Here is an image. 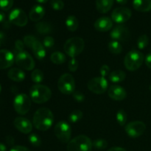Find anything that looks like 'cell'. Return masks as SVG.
Returning a JSON list of instances; mask_svg holds the SVG:
<instances>
[{"instance_id":"cell-4","label":"cell","mask_w":151,"mask_h":151,"mask_svg":"<svg viewBox=\"0 0 151 151\" xmlns=\"http://www.w3.org/2000/svg\"><path fill=\"white\" fill-rule=\"evenodd\" d=\"M93 142L89 137L79 135L71 139L67 144V151H91Z\"/></svg>"},{"instance_id":"cell-6","label":"cell","mask_w":151,"mask_h":151,"mask_svg":"<svg viewBox=\"0 0 151 151\" xmlns=\"http://www.w3.org/2000/svg\"><path fill=\"white\" fill-rule=\"evenodd\" d=\"M23 41L26 47L31 49L35 57L38 60H43L46 57L45 47L35 37L31 35H25Z\"/></svg>"},{"instance_id":"cell-52","label":"cell","mask_w":151,"mask_h":151,"mask_svg":"<svg viewBox=\"0 0 151 151\" xmlns=\"http://www.w3.org/2000/svg\"><path fill=\"white\" fill-rule=\"evenodd\" d=\"M149 88H150V90L151 91V85L150 86V87H149Z\"/></svg>"},{"instance_id":"cell-9","label":"cell","mask_w":151,"mask_h":151,"mask_svg":"<svg viewBox=\"0 0 151 151\" xmlns=\"http://www.w3.org/2000/svg\"><path fill=\"white\" fill-rule=\"evenodd\" d=\"M54 133L58 139L63 143H69L72 136L71 126L67 122L60 121L54 128Z\"/></svg>"},{"instance_id":"cell-17","label":"cell","mask_w":151,"mask_h":151,"mask_svg":"<svg viewBox=\"0 0 151 151\" xmlns=\"http://www.w3.org/2000/svg\"><path fill=\"white\" fill-rule=\"evenodd\" d=\"M15 61V56L13 52L7 50H0V69H5L10 67Z\"/></svg>"},{"instance_id":"cell-13","label":"cell","mask_w":151,"mask_h":151,"mask_svg":"<svg viewBox=\"0 0 151 151\" xmlns=\"http://www.w3.org/2000/svg\"><path fill=\"white\" fill-rule=\"evenodd\" d=\"M9 20L18 27H24L28 22V17L26 13L20 8H16L9 14Z\"/></svg>"},{"instance_id":"cell-49","label":"cell","mask_w":151,"mask_h":151,"mask_svg":"<svg viewBox=\"0 0 151 151\" xmlns=\"http://www.w3.org/2000/svg\"><path fill=\"white\" fill-rule=\"evenodd\" d=\"M35 1H36L37 2H38V3H41V4H44V3L47 2L48 0H35Z\"/></svg>"},{"instance_id":"cell-27","label":"cell","mask_w":151,"mask_h":151,"mask_svg":"<svg viewBox=\"0 0 151 151\" xmlns=\"http://www.w3.org/2000/svg\"><path fill=\"white\" fill-rule=\"evenodd\" d=\"M50 60L56 65L63 64L66 60V57L61 52H55L50 56Z\"/></svg>"},{"instance_id":"cell-41","label":"cell","mask_w":151,"mask_h":151,"mask_svg":"<svg viewBox=\"0 0 151 151\" xmlns=\"http://www.w3.org/2000/svg\"><path fill=\"white\" fill-rule=\"evenodd\" d=\"M24 43L21 40H16L15 42V51L16 52H20L24 51Z\"/></svg>"},{"instance_id":"cell-40","label":"cell","mask_w":151,"mask_h":151,"mask_svg":"<svg viewBox=\"0 0 151 151\" xmlns=\"http://www.w3.org/2000/svg\"><path fill=\"white\" fill-rule=\"evenodd\" d=\"M109 72H110V67L108 65L104 64L101 66V68L100 69V73L101 77L106 78V76L109 75V74H110Z\"/></svg>"},{"instance_id":"cell-15","label":"cell","mask_w":151,"mask_h":151,"mask_svg":"<svg viewBox=\"0 0 151 151\" xmlns=\"http://www.w3.org/2000/svg\"><path fill=\"white\" fill-rule=\"evenodd\" d=\"M110 36L114 41L122 42L127 41L129 38L130 32L128 28L124 25H118L111 31Z\"/></svg>"},{"instance_id":"cell-12","label":"cell","mask_w":151,"mask_h":151,"mask_svg":"<svg viewBox=\"0 0 151 151\" xmlns=\"http://www.w3.org/2000/svg\"><path fill=\"white\" fill-rule=\"evenodd\" d=\"M146 129L145 124L141 121H134L127 124L125 127L126 134L132 138H137L142 135Z\"/></svg>"},{"instance_id":"cell-34","label":"cell","mask_w":151,"mask_h":151,"mask_svg":"<svg viewBox=\"0 0 151 151\" xmlns=\"http://www.w3.org/2000/svg\"><path fill=\"white\" fill-rule=\"evenodd\" d=\"M93 147L98 150H103L108 147V142L103 139H97L93 142Z\"/></svg>"},{"instance_id":"cell-51","label":"cell","mask_w":151,"mask_h":151,"mask_svg":"<svg viewBox=\"0 0 151 151\" xmlns=\"http://www.w3.org/2000/svg\"><path fill=\"white\" fill-rule=\"evenodd\" d=\"M1 44H2V42H1V41H0V47H1Z\"/></svg>"},{"instance_id":"cell-24","label":"cell","mask_w":151,"mask_h":151,"mask_svg":"<svg viewBox=\"0 0 151 151\" xmlns=\"http://www.w3.org/2000/svg\"><path fill=\"white\" fill-rule=\"evenodd\" d=\"M109 80L114 83H119L122 82L126 78V74L122 70H114L109 75Z\"/></svg>"},{"instance_id":"cell-23","label":"cell","mask_w":151,"mask_h":151,"mask_svg":"<svg viewBox=\"0 0 151 151\" xmlns=\"http://www.w3.org/2000/svg\"><path fill=\"white\" fill-rule=\"evenodd\" d=\"M114 0H96V7L100 13H106L111 9Z\"/></svg>"},{"instance_id":"cell-19","label":"cell","mask_w":151,"mask_h":151,"mask_svg":"<svg viewBox=\"0 0 151 151\" xmlns=\"http://www.w3.org/2000/svg\"><path fill=\"white\" fill-rule=\"evenodd\" d=\"M113 26V22L112 19L107 16H103L99 18L94 22V27L96 30L99 32H107L111 29Z\"/></svg>"},{"instance_id":"cell-20","label":"cell","mask_w":151,"mask_h":151,"mask_svg":"<svg viewBox=\"0 0 151 151\" xmlns=\"http://www.w3.org/2000/svg\"><path fill=\"white\" fill-rule=\"evenodd\" d=\"M45 15V9L43 6L36 4L31 8L29 13V18L32 22H38Z\"/></svg>"},{"instance_id":"cell-21","label":"cell","mask_w":151,"mask_h":151,"mask_svg":"<svg viewBox=\"0 0 151 151\" xmlns=\"http://www.w3.org/2000/svg\"><path fill=\"white\" fill-rule=\"evenodd\" d=\"M133 7L139 12H149L151 10V0H133Z\"/></svg>"},{"instance_id":"cell-1","label":"cell","mask_w":151,"mask_h":151,"mask_svg":"<svg viewBox=\"0 0 151 151\" xmlns=\"http://www.w3.org/2000/svg\"><path fill=\"white\" fill-rule=\"evenodd\" d=\"M54 121V115L48 108H40L34 114L32 124L37 130L46 131L52 127Z\"/></svg>"},{"instance_id":"cell-26","label":"cell","mask_w":151,"mask_h":151,"mask_svg":"<svg viewBox=\"0 0 151 151\" xmlns=\"http://www.w3.org/2000/svg\"><path fill=\"white\" fill-rule=\"evenodd\" d=\"M66 26L68 30L70 32H75L78 29L79 22L75 16H69L66 19Z\"/></svg>"},{"instance_id":"cell-30","label":"cell","mask_w":151,"mask_h":151,"mask_svg":"<svg viewBox=\"0 0 151 151\" xmlns=\"http://www.w3.org/2000/svg\"><path fill=\"white\" fill-rule=\"evenodd\" d=\"M116 119L118 124L120 126H123V125H125V123L127 122V119H128L127 114L125 113V111L122 110V109H120V110H119L116 112Z\"/></svg>"},{"instance_id":"cell-5","label":"cell","mask_w":151,"mask_h":151,"mask_svg":"<svg viewBox=\"0 0 151 151\" xmlns=\"http://www.w3.org/2000/svg\"><path fill=\"white\" fill-rule=\"evenodd\" d=\"M145 58L142 52L137 50H132L127 53L124 58V64L128 71L134 72L141 67Z\"/></svg>"},{"instance_id":"cell-22","label":"cell","mask_w":151,"mask_h":151,"mask_svg":"<svg viewBox=\"0 0 151 151\" xmlns=\"http://www.w3.org/2000/svg\"><path fill=\"white\" fill-rule=\"evenodd\" d=\"M7 77L15 82H22L25 79V73L22 69L13 68L8 71Z\"/></svg>"},{"instance_id":"cell-50","label":"cell","mask_w":151,"mask_h":151,"mask_svg":"<svg viewBox=\"0 0 151 151\" xmlns=\"http://www.w3.org/2000/svg\"><path fill=\"white\" fill-rule=\"evenodd\" d=\"M1 85H0V93H1Z\"/></svg>"},{"instance_id":"cell-28","label":"cell","mask_w":151,"mask_h":151,"mask_svg":"<svg viewBox=\"0 0 151 151\" xmlns=\"http://www.w3.org/2000/svg\"><path fill=\"white\" fill-rule=\"evenodd\" d=\"M109 50L111 53L115 55L120 54L122 52V46L117 41H111L109 44Z\"/></svg>"},{"instance_id":"cell-29","label":"cell","mask_w":151,"mask_h":151,"mask_svg":"<svg viewBox=\"0 0 151 151\" xmlns=\"http://www.w3.org/2000/svg\"><path fill=\"white\" fill-rule=\"evenodd\" d=\"M44 73L40 69H34L31 74V79L35 84H41V83L44 81Z\"/></svg>"},{"instance_id":"cell-35","label":"cell","mask_w":151,"mask_h":151,"mask_svg":"<svg viewBox=\"0 0 151 151\" xmlns=\"http://www.w3.org/2000/svg\"><path fill=\"white\" fill-rule=\"evenodd\" d=\"M13 4V0H0V9L4 11L10 10Z\"/></svg>"},{"instance_id":"cell-38","label":"cell","mask_w":151,"mask_h":151,"mask_svg":"<svg viewBox=\"0 0 151 151\" xmlns=\"http://www.w3.org/2000/svg\"><path fill=\"white\" fill-rule=\"evenodd\" d=\"M78 61L75 58H71L69 62V64H68V68H69V70L70 72H76L78 69Z\"/></svg>"},{"instance_id":"cell-47","label":"cell","mask_w":151,"mask_h":151,"mask_svg":"<svg viewBox=\"0 0 151 151\" xmlns=\"http://www.w3.org/2000/svg\"><path fill=\"white\" fill-rule=\"evenodd\" d=\"M0 151H7V147L2 143H0Z\"/></svg>"},{"instance_id":"cell-32","label":"cell","mask_w":151,"mask_h":151,"mask_svg":"<svg viewBox=\"0 0 151 151\" xmlns=\"http://www.w3.org/2000/svg\"><path fill=\"white\" fill-rule=\"evenodd\" d=\"M148 37L147 35H142L137 40V47L139 50H144L148 44Z\"/></svg>"},{"instance_id":"cell-8","label":"cell","mask_w":151,"mask_h":151,"mask_svg":"<svg viewBox=\"0 0 151 151\" xmlns=\"http://www.w3.org/2000/svg\"><path fill=\"white\" fill-rule=\"evenodd\" d=\"M13 107L16 113L24 115L28 113L31 107V99L26 94H19L16 96L13 100Z\"/></svg>"},{"instance_id":"cell-25","label":"cell","mask_w":151,"mask_h":151,"mask_svg":"<svg viewBox=\"0 0 151 151\" xmlns=\"http://www.w3.org/2000/svg\"><path fill=\"white\" fill-rule=\"evenodd\" d=\"M35 29L38 32L45 35V34L50 33L52 31V26L48 22H41L35 24Z\"/></svg>"},{"instance_id":"cell-43","label":"cell","mask_w":151,"mask_h":151,"mask_svg":"<svg viewBox=\"0 0 151 151\" xmlns=\"http://www.w3.org/2000/svg\"><path fill=\"white\" fill-rule=\"evenodd\" d=\"M145 61L146 66L151 69V52L147 54V55L145 58Z\"/></svg>"},{"instance_id":"cell-33","label":"cell","mask_w":151,"mask_h":151,"mask_svg":"<svg viewBox=\"0 0 151 151\" xmlns=\"http://www.w3.org/2000/svg\"><path fill=\"white\" fill-rule=\"evenodd\" d=\"M28 140L29 143L34 147H39L41 145V139L38 134H31L28 137Z\"/></svg>"},{"instance_id":"cell-2","label":"cell","mask_w":151,"mask_h":151,"mask_svg":"<svg viewBox=\"0 0 151 151\" xmlns=\"http://www.w3.org/2000/svg\"><path fill=\"white\" fill-rule=\"evenodd\" d=\"M52 91L47 86L42 84H35L29 89V97L37 104H43L50 100Z\"/></svg>"},{"instance_id":"cell-48","label":"cell","mask_w":151,"mask_h":151,"mask_svg":"<svg viewBox=\"0 0 151 151\" xmlns=\"http://www.w3.org/2000/svg\"><path fill=\"white\" fill-rule=\"evenodd\" d=\"M4 37H5V35H4V32H2L0 31V41H1V42H2L4 39Z\"/></svg>"},{"instance_id":"cell-39","label":"cell","mask_w":151,"mask_h":151,"mask_svg":"<svg viewBox=\"0 0 151 151\" xmlns=\"http://www.w3.org/2000/svg\"><path fill=\"white\" fill-rule=\"evenodd\" d=\"M73 98L75 101L78 102V103H82L85 100V96L82 92L79 91H75V92L72 94Z\"/></svg>"},{"instance_id":"cell-36","label":"cell","mask_w":151,"mask_h":151,"mask_svg":"<svg viewBox=\"0 0 151 151\" xmlns=\"http://www.w3.org/2000/svg\"><path fill=\"white\" fill-rule=\"evenodd\" d=\"M50 5L53 10H61L64 7V2L62 0H52Z\"/></svg>"},{"instance_id":"cell-7","label":"cell","mask_w":151,"mask_h":151,"mask_svg":"<svg viewBox=\"0 0 151 151\" xmlns=\"http://www.w3.org/2000/svg\"><path fill=\"white\" fill-rule=\"evenodd\" d=\"M58 90L63 94H73L75 91V81L71 74H63L58 81Z\"/></svg>"},{"instance_id":"cell-3","label":"cell","mask_w":151,"mask_h":151,"mask_svg":"<svg viewBox=\"0 0 151 151\" xmlns=\"http://www.w3.org/2000/svg\"><path fill=\"white\" fill-rule=\"evenodd\" d=\"M85 42L80 37H72L65 42L63 50L65 53L72 58L79 55L84 50Z\"/></svg>"},{"instance_id":"cell-45","label":"cell","mask_w":151,"mask_h":151,"mask_svg":"<svg viewBox=\"0 0 151 151\" xmlns=\"http://www.w3.org/2000/svg\"><path fill=\"white\" fill-rule=\"evenodd\" d=\"M4 19H5V15H4V13L0 11V23L4 22Z\"/></svg>"},{"instance_id":"cell-31","label":"cell","mask_w":151,"mask_h":151,"mask_svg":"<svg viewBox=\"0 0 151 151\" xmlns=\"http://www.w3.org/2000/svg\"><path fill=\"white\" fill-rule=\"evenodd\" d=\"M83 117V112L80 110H75L69 114V121L71 123H77Z\"/></svg>"},{"instance_id":"cell-37","label":"cell","mask_w":151,"mask_h":151,"mask_svg":"<svg viewBox=\"0 0 151 151\" xmlns=\"http://www.w3.org/2000/svg\"><path fill=\"white\" fill-rule=\"evenodd\" d=\"M55 39L52 36H47L43 41V45L45 49H50L54 46Z\"/></svg>"},{"instance_id":"cell-18","label":"cell","mask_w":151,"mask_h":151,"mask_svg":"<svg viewBox=\"0 0 151 151\" xmlns=\"http://www.w3.org/2000/svg\"><path fill=\"white\" fill-rule=\"evenodd\" d=\"M108 94L110 98L116 101L125 100L127 97V92L125 88L118 85H113L109 87Z\"/></svg>"},{"instance_id":"cell-46","label":"cell","mask_w":151,"mask_h":151,"mask_svg":"<svg viewBox=\"0 0 151 151\" xmlns=\"http://www.w3.org/2000/svg\"><path fill=\"white\" fill-rule=\"evenodd\" d=\"M116 1L118 3V4L124 5V4H127V2H128V0H116Z\"/></svg>"},{"instance_id":"cell-44","label":"cell","mask_w":151,"mask_h":151,"mask_svg":"<svg viewBox=\"0 0 151 151\" xmlns=\"http://www.w3.org/2000/svg\"><path fill=\"white\" fill-rule=\"evenodd\" d=\"M108 151H127V150H125V149L122 148V147H114L109 149Z\"/></svg>"},{"instance_id":"cell-11","label":"cell","mask_w":151,"mask_h":151,"mask_svg":"<svg viewBox=\"0 0 151 151\" xmlns=\"http://www.w3.org/2000/svg\"><path fill=\"white\" fill-rule=\"evenodd\" d=\"M88 89L96 94H104L109 87L107 80L103 77H96L90 80L87 83Z\"/></svg>"},{"instance_id":"cell-14","label":"cell","mask_w":151,"mask_h":151,"mask_svg":"<svg viewBox=\"0 0 151 151\" xmlns=\"http://www.w3.org/2000/svg\"><path fill=\"white\" fill-rule=\"evenodd\" d=\"M131 10L127 7H117L111 13V19L117 24L125 23L131 17Z\"/></svg>"},{"instance_id":"cell-10","label":"cell","mask_w":151,"mask_h":151,"mask_svg":"<svg viewBox=\"0 0 151 151\" xmlns=\"http://www.w3.org/2000/svg\"><path fill=\"white\" fill-rule=\"evenodd\" d=\"M15 62L18 66L24 70H33L35 68V60L32 56L26 51L16 53L15 56Z\"/></svg>"},{"instance_id":"cell-16","label":"cell","mask_w":151,"mask_h":151,"mask_svg":"<svg viewBox=\"0 0 151 151\" xmlns=\"http://www.w3.org/2000/svg\"><path fill=\"white\" fill-rule=\"evenodd\" d=\"M13 125L15 128L24 134H28L32 131V124L28 119L22 116L16 117L13 121Z\"/></svg>"},{"instance_id":"cell-42","label":"cell","mask_w":151,"mask_h":151,"mask_svg":"<svg viewBox=\"0 0 151 151\" xmlns=\"http://www.w3.org/2000/svg\"><path fill=\"white\" fill-rule=\"evenodd\" d=\"M10 151H31L29 148L24 147V146H21V145H17L14 146V147H12L10 149Z\"/></svg>"}]
</instances>
